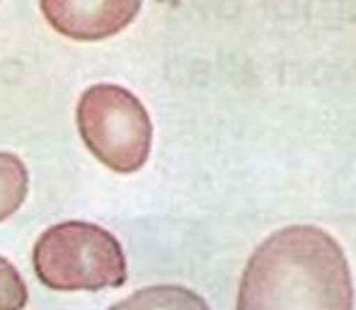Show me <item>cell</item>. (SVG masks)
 I'll return each mask as SVG.
<instances>
[{
	"label": "cell",
	"instance_id": "3957f363",
	"mask_svg": "<svg viewBox=\"0 0 356 310\" xmlns=\"http://www.w3.org/2000/svg\"><path fill=\"white\" fill-rule=\"evenodd\" d=\"M78 131L88 151L112 172L134 174L145 165L153 143L148 109L119 85H92L78 99Z\"/></svg>",
	"mask_w": 356,
	"mask_h": 310
},
{
	"label": "cell",
	"instance_id": "6da1fadb",
	"mask_svg": "<svg viewBox=\"0 0 356 310\" xmlns=\"http://www.w3.org/2000/svg\"><path fill=\"white\" fill-rule=\"evenodd\" d=\"M238 310H354V284L339 243L318 226L272 233L240 279Z\"/></svg>",
	"mask_w": 356,
	"mask_h": 310
},
{
	"label": "cell",
	"instance_id": "ba28073f",
	"mask_svg": "<svg viewBox=\"0 0 356 310\" xmlns=\"http://www.w3.org/2000/svg\"><path fill=\"white\" fill-rule=\"evenodd\" d=\"M163 3H179V0H163Z\"/></svg>",
	"mask_w": 356,
	"mask_h": 310
},
{
	"label": "cell",
	"instance_id": "52a82bcc",
	"mask_svg": "<svg viewBox=\"0 0 356 310\" xmlns=\"http://www.w3.org/2000/svg\"><path fill=\"white\" fill-rule=\"evenodd\" d=\"M29 301L22 274L5 257H0V310H24Z\"/></svg>",
	"mask_w": 356,
	"mask_h": 310
},
{
	"label": "cell",
	"instance_id": "7a4b0ae2",
	"mask_svg": "<svg viewBox=\"0 0 356 310\" xmlns=\"http://www.w3.org/2000/svg\"><path fill=\"white\" fill-rule=\"evenodd\" d=\"M32 264L51 291H102L127 284V254L119 240L88 221L47 228L34 243Z\"/></svg>",
	"mask_w": 356,
	"mask_h": 310
},
{
	"label": "cell",
	"instance_id": "5b68a950",
	"mask_svg": "<svg viewBox=\"0 0 356 310\" xmlns=\"http://www.w3.org/2000/svg\"><path fill=\"white\" fill-rule=\"evenodd\" d=\"M109 310H211L197 291L175 284L145 286L124 301L114 303Z\"/></svg>",
	"mask_w": 356,
	"mask_h": 310
},
{
	"label": "cell",
	"instance_id": "277c9868",
	"mask_svg": "<svg viewBox=\"0 0 356 310\" xmlns=\"http://www.w3.org/2000/svg\"><path fill=\"white\" fill-rule=\"evenodd\" d=\"M143 0H39L47 22L78 42H102L136 19Z\"/></svg>",
	"mask_w": 356,
	"mask_h": 310
},
{
	"label": "cell",
	"instance_id": "8992f818",
	"mask_svg": "<svg viewBox=\"0 0 356 310\" xmlns=\"http://www.w3.org/2000/svg\"><path fill=\"white\" fill-rule=\"evenodd\" d=\"M29 189V174L24 163L13 153H0V221L10 218Z\"/></svg>",
	"mask_w": 356,
	"mask_h": 310
}]
</instances>
